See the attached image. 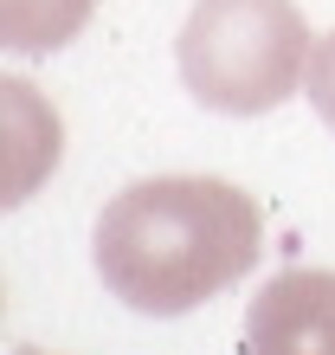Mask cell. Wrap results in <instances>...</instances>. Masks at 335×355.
Returning <instances> with one entry per match:
<instances>
[{"label": "cell", "instance_id": "277c9868", "mask_svg": "<svg viewBox=\"0 0 335 355\" xmlns=\"http://www.w3.org/2000/svg\"><path fill=\"white\" fill-rule=\"evenodd\" d=\"M0 97H7V136H13L7 200L19 207L39 187V175H52V162H58V116H52V103H39L26 78H0Z\"/></svg>", "mask_w": 335, "mask_h": 355}, {"label": "cell", "instance_id": "3957f363", "mask_svg": "<svg viewBox=\"0 0 335 355\" xmlns=\"http://www.w3.org/2000/svg\"><path fill=\"white\" fill-rule=\"evenodd\" d=\"M245 355H335V271H278L245 310Z\"/></svg>", "mask_w": 335, "mask_h": 355}, {"label": "cell", "instance_id": "6da1fadb", "mask_svg": "<svg viewBox=\"0 0 335 355\" xmlns=\"http://www.w3.org/2000/svg\"><path fill=\"white\" fill-rule=\"evenodd\" d=\"M264 252L258 200L213 175L129 181L97 214L91 259L116 304L142 317H181L233 291Z\"/></svg>", "mask_w": 335, "mask_h": 355}, {"label": "cell", "instance_id": "7a4b0ae2", "mask_svg": "<svg viewBox=\"0 0 335 355\" xmlns=\"http://www.w3.org/2000/svg\"><path fill=\"white\" fill-rule=\"evenodd\" d=\"M309 39L297 0H194L181 26V85L219 116H264L309 78Z\"/></svg>", "mask_w": 335, "mask_h": 355}, {"label": "cell", "instance_id": "5b68a950", "mask_svg": "<svg viewBox=\"0 0 335 355\" xmlns=\"http://www.w3.org/2000/svg\"><path fill=\"white\" fill-rule=\"evenodd\" d=\"M91 13H97V0H0V46L19 58L58 52L84 33Z\"/></svg>", "mask_w": 335, "mask_h": 355}, {"label": "cell", "instance_id": "52a82bcc", "mask_svg": "<svg viewBox=\"0 0 335 355\" xmlns=\"http://www.w3.org/2000/svg\"><path fill=\"white\" fill-rule=\"evenodd\" d=\"M13 355H46V349H13Z\"/></svg>", "mask_w": 335, "mask_h": 355}, {"label": "cell", "instance_id": "8992f818", "mask_svg": "<svg viewBox=\"0 0 335 355\" xmlns=\"http://www.w3.org/2000/svg\"><path fill=\"white\" fill-rule=\"evenodd\" d=\"M309 103H316V116L335 130V33L316 39V52H309V78H303Z\"/></svg>", "mask_w": 335, "mask_h": 355}]
</instances>
